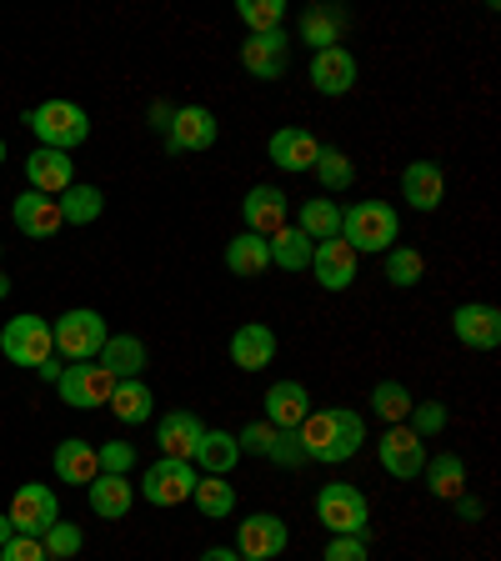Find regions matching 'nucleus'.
I'll use <instances>...</instances> for the list:
<instances>
[{
	"label": "nucleus",
	"mask_w": 501,
	"mask_h": 561,
	"mask_svg": "<svg viewBox=\"0 0 501 561\" xmlns=\"http://www.w3.org/2000/svg\"><path fill=\"white\" fill-rule=\"evenodd\" d=\"M382 271H386V280H391V286H401V291H407V286H417V280L426 276V261H421L417 245H391V251H386V261H382Z\"/></svg>",
	"instance_id": "38"
},
{
	"label": "nucleus",
	"mask_w": 501,
	"mask_h": 561,
	"mask_svg": "<svg viewBox=\"0 0 501 561\" xmlns=\"http://www.w3.org/2000/svg\"><path fill=\"white\" fill-rule=\"evenodd\" d=\"M316 522L327 526L331 537H366L372 502H366V491H356L351 481H327V486L316 491Z\"/></svg>",
	"instance_id": "4"
},
{
	"label": "nucleus",
	"mask_w": 501,
	"mask_h": 561,
	"mask_svg": "<svg viewBox=\"0 0 501 561\" xmlns=\"http://www.w3.org/2000/svg\"><path fill=\"white\" fill-rule=\"evenodd\" d=\"M201 561H241V557H236V547H206Z\"/></svg>",
	"instance_id": "48"
},
{
	"label": "nucleus",
	"mask_w": 501,
	"mask_h": 561,
	"mask_svg": "<svg viewBox=\"0 0 501 561\" xmlns=\"http://www.w3.org/2000/svg\"><path fill=\"white\" fill-rule=\"evenodd\" d=\"M452 336L467 351H497L501 346V311L491 301H467L452 311Z\"/></svg>",
	"instance_id": "13"
},
{
	"label": "nucleus",
	"mask_w": 501,
	"mask_h": 561,
	"mask_svg": "<svg viewBox=\"0 0 501 561\" xmlns=\"http://www.w3.org/2000/svg\"><path fill=\"white\" fill-rule=\"evenodd\" d=\"M105 336H111V327H105V316L91 311V306H76V311L50 321V341H56V351L66 362H95Z\"/></svg>",
	"instance_id": "5"
},
{
	"label": "nucleus",
	"mask_w": 501,
	"mask_h": 561,
	"mask_svg": "<svg viewBox=\"0 0 501 561\" xmlns=\"http://www.w3.org/2000/svg\"><path fill=\"white\" fill-rule=\"evenodd\" d=\"M95 461H101V471H111V477H130V467H136V446L130 442H105V446H95Z\"/></svg>",
	"instance_id": "43"
},
{
	"label": "nucleus",
	"mask_w": 501,
	"mask_h": 561,
	"mask_svg": "<svg viewBox=\"0 0 501 561\" xmlns=\"http://www.w3.org/2000/svg\"><path fill=\"white\" fill-rule=\"evenodd\" d=\"M356 266H362V256H356L341 236H337V241H316L311 271H316V280H321L327 291H346L351 280H356Z\"/></svg>",
	"instance_id": "18"
},
{
	"label": "nucleus",
	"mask_w": 501,
	"mask_h": 561,
	"mask_svg": "<svg viewBox=\"0 0 501 561\" xmlns=\"http://www.w3.org/2000/svg\"><path fill=\"white\" fill-rule=\"evenodd\" d=\"M231 362L241 371H261V366L276 362V331L261 327V321H246L231 331Z\"/></svg>",
	"instance_id": "23"
},
{
	"label": "nucleus",
	"mask_w": 501,
	"mask_h": 561,
	"mask_svg": "<svg viewBox=\"0 0 501 561\" xmlns=\"http://www.w3.org/2000/svg\"><path fill=\"white\" fill-rule=\"evenodd\" d=\"M25 181H31V191H41V196H60V191L76 186V161H70L66 151H31V161H25Z\"/></svg>",
	"instance_id": "19"
},
{
	"label": "nucleus",
	"mask_w": 501,
	"mask_h": 561,
	"mask_svg": "<svg viewBox=\"0 0 501 561\" xmlns=\"http://www.w3.org/2000/svg\"><path fill=\"white\" fill-rule=\"evenodd\" d=\"M11 526H15V537H46L50 526L60 522V502H56V491L41 486V481H25V486H15L11 496Z\"/></svg>",
	"instance_id": "7"
},
{
	"label": "nucleus",
	"mask_w": 501,
	"mask_h": 561,
	"mask_svg": "<svg viewBox=\"0 0 501 561\" xmlns=\"http://www.w3.org/2000/svg\"><path fill=\"white\" fill-rule=\"evenodd\" d=\"M0 161H5V140H0Z\"/></svg>",
	"instance_id": "52"
},
{
	"label": "nucleus",
	"mask_w": 501,
	"mask_h": 561,
	"mask_svg": "<svg viewBox=\"0 0 501 561\" xmlns=\"http://www.w3.org/2000/svg\"><path fill=\"white\" fill-rule=\"evenodd\" d=\"M241 216H246V231L271 241L281 226H292V206H286V191L276 186H251L241 201Z\"/></svg>",
	"instance_id": "15"
},
{
	"label": "nucleus",
	"mask_w": 501,
	"mask_h": 561,
	"mask_svg": "<svg viewBox=\"0 0 501 561\" xmlns=\"http://www.w3.org/2000/svg\"><path fill=\"white\" fill-rule=\"evenodd\" d=\"M311 85L321 95H346L356 85V56L346 46H327L311 56Z\"/></svg>",
	"instance_id": "20"
},
{
	"label": "nucleus",
	"mask_w": 501,
	"mask_h": 561,
	"mask_svg": "<svg viewBox=\"0 0 501 561\" xmlns=\"http://www.w3.org/2000/svg\"><path fill=\"white\" fill-rule=\"evenodd\" d=\"M11 537H15V526H11V516L0 512V547H5V541H11Z\"/></svg>",
	"instance_id": "50"
},
{
	"label": "nucleus",
	"mask_w": 501,
	"mask_h": 561,
	"mask_svg": "<svg viewBox=\"0 0 501 561\" xmlns=\"http://www.w3.org/2000/svg\"><path fill=\"white\" fill-rule=\"evenodd\" d=\"M366 442V421L362 411L351 407H331V411H311V416L296 426V446L301 456L321 461V467H337V461H351Z\"/></svg>",
	"instance_id": "1"
},
{
	"label": "nucleus",
	"mask_w": 501,
	"mask_h": 561,
	"mask_svg": "<svg viewBox=\"0 0 501 561\" xmlns=\"http://www.w3.org/2000/svg\"><path fill=\"white\" fill-rule=\"evenodd\" d=\"M316 156H321V140L301 126H281L276 136H271V161H276L281 171H311Z\"/></svg>",
	"instance_id": "25"
},
{
	"label": "nucleus",
	"mask_w": 501,
	"mask_h": 561,
	"mask_svg": "<svg viewBox=\"0 0 501 561\" xmlns=\"http://www.w3.org/2000/svg\"><path fill=\"white\" fill-rule=\"evenodd\" d=\"M56 477L70 481V486H91L101 477V461H95V446L81 442V436H70V442L56 446Z\"/></svg>",
	"instance_id": "29"
},
{
	"label": "nucleus",
	"mask_w": 501,
	"mask_h": 561,
	"mask_svg": "<svg viewBox=\"0 0 501 561\" xmlns=\"http://www.w3.org/2000/svg\"><path fill=\"white\" fill-rule=\"evenodd\" d=\"M196 481H201V471L191 467V461L161 456V461H151V471L140 477V496L151 506H181V502H191Z\"/></svg>",
	"instance_id": "8"
},
{
	"label": "nucleus",
	"mask_w": 501,
	"mask_h": 561,
	"mask_svg": "<svg viewBox=\"0 0 501 561\" xmlns=\"http://www.w3.org/2000/svg\"><path fill=\"white\" fill-rule=\"evenodd\" d=\"M372 411L386 421V426H401L411 416V391L401 381H376L372 386Z\"/></svg>",
	"instance_id": "39"
},
{
	"label": "nucleus",
	"mask_w": 501,
	"mask_h": 561,
	"mask_svg": "<svg viewBox=\"0 0 501 561\" xmlns=\"http://www.w3.org/2000/svg\"><path fill=\"white\" fill-rule=\"evenodd\" d=\"M401 196H407L411 210H436L446 196V175L436 161H411L407 175H401Z\"/></svg>",
	"instance_id": "24"
},
{
	"label": "nucleus",
	"mask_w": 501,
	"mask_h": 561,
	"mask_svg": "<svg viewBox=\"0 0 501 561\" xmlns=\"http://www.w3.org/2000/svg\"><path fill=\"white\" fill-rule=\"evenodd\" d=\"M35 371L46 376V381H60V371H66V366H60V362H41V366H35Z\"/></svg>",
	"instance_id": "49"
},
{
	"label": "nucleus",
	"mask_w": 501,
	"mask_h": 561,
	"mask_svg": "<svg viewBox=\"0 0 501 561\" xmlns=\"http://www.w3.org/2000/svg\"><path fill=\"white\" fill-rule=\"evenodd\" d=\"M421 481H426V491L432 496H442V502H456V496H467V461L456 451H436L426 467H421Z\"/></svg>",
	"instance_id": "28"
},
{
	"label": "nucleus",
	"mask_w": 501,
	"mask_h": 561,
	"mask_svg": "<svg viewBox=\"0 0 501 561\" xmlns=\"http://www.w3.org/2000/svg\"><path fill=\"white\" fill-rule=\"evenodd\" d=\"M397 236H401V221L386 201H356V206L341 210V241L356 256H386Z\"/></svg>",
	"instance_id": "2"
},
{
	"label": "nucleus",
	"mask_w": 501,
	"mask_h": 561,
	"mask_svg": "<svg viewBox=\"0 0 501 561\" xmlns=\"http://www.w3.org/2000/svg\"><path fill=\"white\" fill-rule=\"evenodd\" d=\"M456 516L462 522H481V502L477 496H456Z\"/></svg>",
	"instance_id": "46"
},
{
	"label": "nucleus",
	"mask_w": 501,
	"mask_h": 561,
	"mask_svg": "<svg viewBox=\"0 0 501 561\" xmlns=\"http://www.w3.org/2000/svg\"><path fill=\"white\" fill-rule=\"evenodd\" d=\"M25 126L35 130V140L46 151H66V156L91 136V116L76 101H41L35 111H25Z\"/></svg>",
	"instance_id": "3"
},
{
	"label": "nucleus",
	"mask_w": 501,
	"mask_h": 561,
	"mask_svg": "<svg viewBox=\"0 0 501 561\" xmlns=\"http://www.w3.org/2000/svg\"><path fill=\"white\" fill-rule=\"evenodd\" d=\"M266 245H271V266H281V271H306V266H311V251H316V245L306 241L296 226H281Z\"/></svg>",
	"instance_id": "36"
},
{
	"label": "nucleus",
	"mask_w": 501,
	"mask_h": 561,
	"mask_svg": "<svg viewBox=\"0 0 501 561\" xmlns=\"http://www.w3.org/2000/svg\"><path fill=\"white\" fill-rule=\"evenodd\" d=\"M236 461H241V446H236V436L231 432H210V426H206L196 456H191V467L206 471V477H231Z\"/></svg>",
	"instance_id": "30"
},
{
	"label": "nucleus",
	"mask_w": 501,
	"mask_h": 561,
	"mask_svg": "<svg viewBox=\"0 0 501 561\" xmlns=\"http://www.w3.org/2000/svg\"><path fill=\"white\" fill-rule=\"evenodd\" d=\"M5 296H11V276H5V271H0V301H5Z\"/></svg>",
	"instance_id": "51"
},
{
	"label": "nucleus",
	"mask_w": 501,
	"mask_h": 561,
	"mask_svg": "<svg viewBox=\"0 0 501 561\" xmlns=\"http://www.w3.org/2000/svg\"><path fill=\"white\" fill-rule=\"evenodd\" d=\"M241 66H246V76H257V81H281L286 66H292V35L286 31L246 35L241 41Z\"/></svg>",
	"instance_id": "12"
},
{
	"label": "nucleus",
	"mask_w": 501,
	"mask_h": 561,
	"mask_svg": "<svg viewBox=\"0 0 501 561\" xmlns=\"http://www.w3.org/2000/svg\"><path fill=\"white\" fill-rule=\"evenodd\" d=\"M60 221L66 226H91V221H101V210H105V196H101V186H86V181H76L70 191H60Z\"/></svg>",
	"instance_id": "34"
},
{
	"label": "nucleus",
	"mask_w": 501,
	"mask_h": 561,
	"mask_svg": "<svg viewBox=\"0 0 501 561\" xmlns=\"http://www.w3.org/2000/svg\"><path fill=\"white\" fill-rule=\"evenodd\" d=\"M86 496H91V512L101 516V522H121V516L136 506V486H130V477H111V471H101V477L86 486Z\"/></svg>",
	"instance_id": "26"
},
{
	"label": "nucleus",
	"mask_w": 501,
	"mask_h": 561,
	"mask_svg": "<svg viewBox=\"0 0 501 561\" xmlns=\"http://www.w3.org/2000/svg\"><path fill=\"white\" fill-rule=\"evenodd\" d=\"M41 547H46L50 561H70L76 551L86 547V537H81V526H76V522H56L46 537H41Z\"/></svg>",
	"instance_id": "41"
},
{
	"label": "nucleus",
	"mask_w": 501,
	"mask_h": 561,
	"mask_svg": "<svg viewBox=\"0 0 501 561\" xmlns=\"http://www.w3.org/2000/svg\"><path fill=\"white\" fill-rule=\"evenodd\" d=\"M236 15L251 25V35L281 31V21H286V0H241V5H236Z\"/></svg>",
	"instance_id": "40"
},
{
	"label": "nucleus",
	"mask_w": 501,
	"mask_h": 561,
	"mask_svg": "<svg viewBox=\"0 0 501 561\" xmlns=\"http://www.w3.org/2000/svg\"><path fill=\"white\" fill-rule=\"evenodd\" d=\"M226 266H231V276H241V280H257V276H266L271 271V245L261 241V236H236L231 245H226Z\"/></svg>",
	"instance_id": "33"
},
{
	"label": "nucleus",
	"mask_w": 501,
	"mask_h": 561,
	"mask_svg": "<svg viewBox=\"0 0 501 561\" xmlns=\"http://www.w3.org/2000/svg\"><path fill=\"white\" fill-rule=\"evenodd\" d=\"M261 401H266V421L276 432H296V426L311 416V391H306L301 381H276Z\"/></svg>",
	"instance_id": "21"
},
{
	"label": "nucleus",
	"mask_w": 501,
	"mask_h": 561,
	"mask_svg": "<svg viewBox=\"0 0 501 561\" xmlns=\"http://www.w3.org/2000/svg\"><path fill=\"white\" fill-rule=\"evenodd\" d=\"M346 25H351L346 5H311V11L296 21V35H301L311 50H327V46H341V41H346Z\"/></svg>",
	"instance_id": "22"
},
{
	"label": "nucleus",
	"mask_w": 501,
	"mask_h": 561,
	"mask_svg": "<svg viewBox=\"0 0 501 561\" xmlns=\"http://www.w3.org/2000/svg\"><path fill=\"white\" fill-rule=\"evenodd\" d=\"M11 221L21 236H31V241H46V236H56L60 226V201L56 196H41V191H21V196L11 201Z\"/></svg>",
	"instance_id": "16"
},
{
	"label": "nucleus",
	"mask_w": 501,
	"mask_h": 561,
	"mask_svg": "<svg viewBox=\"0 0 501 561\" xmlns=\"http://www.w3.org/2000/svg\"><path fill=\"white\" fill-rule=\"evenodd\" d=\"M0 561H50V557L41 547V537H11L0 547Z\"/></svg>",
	"instance_id": "45"
},
{
	"label": "nucleus",
	"mask_w": 501,
	"mask_h": 561,
	"mask_svg": "<svg viewBox=\"0 0 501 561\" xmlns=\"http://www.w3.org/2000/svg\"><path fill=\"white\" fill-rule=\"evenodd\" d=\"M95 362L116 376V381H136V376L146 371V362H151V356H146V341L126 331V336H105V346H101V356H95Z\"/></svg>",
	"instance_id": "27"
},
{
	"label": "nucleus",
	"mask_w": 501,
	"mask_h": 561,
	"mask_svg": "<svg viewBox=\"0 0 501 561\" xmlns=\"http://www.w3.org/2000/svg\"><path fill=\"white\" fill-rule=\"evenodd\" d=\"M171 116H175V105L151 101V126H156V130H166V126H171Z\"/></svg>",
	"instance_id": "47"
},
{
	"label": "nucleus",
	"mask_w": 501,
	"mask_h": 561,
	"mask_svg": "<svg viewBox=\"0 0 501 561\" xmlns=\"http://www.w3.org/2000/svg\"><path fill=\"white\" fill-rule=\"evenodd\" d=\"M241 561H246V557H241Z\"/></svg>",
	"instance_id": "53"
},
{
	"label": "nucleus",
	"mask_w": 501,
	"mask_h": 561,
	"mask_svg": "<svg viewBox=\"0 0 501 561\" xmlns=\"http://www.w3.org/2000/svg\"><path fill=\"white\" fill-rule=\"evenodd\" d=\"M216 146V116L206 105H175L171 126H166V151L186 156V151H210Z\"/></svg>",
	"instance_id": "14"
},
{
	"label": "nucleus",
	"mask_w": 501,
	"mask_h": 561,
	"mask_svg": "<svg viewBox=\"0 0 501 561\" xmlns=\"http://www.w3.org/2000/svg\"><path fill=\"white\" fill-rule=\"evenodd\" d=\"M292 547V531L276 512H251L246 522H236V557L246 561H276Z\"/></svg>",
	"instance_id": "9"
},
{
	"label": "nucleus",
	"mask_w": 501,
	"mask_h": 561,
	"mask_svg": "<svg viewBox=\"0 0 501 561\" xmlns=\"http://www.w3.org/2000/svg\"><path fill=\"white\" fill-rule=\"evenodd\" d=\"M60 401L76 411H95L111 401V391H116V376L105 371L101 362H70L66 371H60Z\"/></svg>",
	"instance_id": "10"
},
{
	"label": "nucleus",
	"mask_w": 501,
	"mask_h": 561,
	"mask_svg": "<svg viewBox=\"0 0 501 561\" xmlns=\"http://www.w3.org/2000/svg\"><path fill=\"white\" fill-rule=\"evenodd\" d=\"M296 231L306 236V241H337L341 236V206L327 196H316V201H301V210H296Z\"/></svg>",
	"instance_id": "31"
},
{
	"label": "nucleus",
	"mask_w": 501,
	"mask_h": 561,
	"mask_svg": "<svg viewBox=\"0 0 501 561\" xmlns=\"http://www.w3.org/2000/svg\"><path fill=\"white\" fill-rule=\"evenodd\" d=\"M321 561H372V551H366V537H331Z\"/></svg>",
	"instance_id": "44"
},
{
	"label": "nucleus",
	"mask_w": 501,
	"mask_h": 561,
	"mask_svg": "<svg viewBox=\"0 0 501 561\" xmlns=\"http://www.w3.org/2000/svg\"><path fill=\"white\" fill-rule=\"evenodd\" d=\"M316 181H321V191L327 196H337V191H346L351 181H356V165H351L346 151H337V146H321V156H316Z\"/></svg>",
	"instance_id": "37"
},
{
	"label": "nucleus",
	"mask_w": 501,
	"mask_h": 561,
	"mask_svg": "<svg viewBox=\"0 0 501 561\" xmlns=\"http://www.w3.org/2000/svg\"><path fill=\"white\" fill-rule=\"evenodd\" d=\"M191 502H196V512L206 522H226L236 512V486L226 477H201L196 491H191Z\"/></svg>",
	"instance_id": "35"
},
{
	"label": "nucleus",
	"mask_w": 501,
	"mask_h": 561,
	"mask_svg": "<svg viewBox=\"0 0 501 561\" xmlns=\"http://www.w3.org/2000/svg\"><path fill=\"white\" fill-rule=\"evenodd\" d=\"M0 356L11 366H41V362H50L56 356V341H50V321L46 316H35V311H25V316H11L5 327H0Z\"/></svg>",
	"instance_id": "6"
},
{
	"label": "nucleus",
	"mask_w": 501,
	"mask_h": 561,
	"mask_svg": "<svg viewBox=\"0 0 501 561\" xmlns=\"http://www.w3.org/2000/svg\"><path fill=\"white\" fill-rule=\"evenodd\" d=\"M446 421H452V411L442 407V401H411V416H407V426L426 442V436H436V432H446Z\"/></svg>",
	"instance_id": "42"
},
{
	"label": "nucleus",
	"mask_w": 501,
	"mask_h": 561,
	"mask_svg": "<svg viewBox=\"0 0 501 561\" xmlns=\"http://www.w3.org/2000/svg\"><path fill=\"white\" fill-rule=\"evenodd\" d=\"M201 436H206V421H201L196 411H166V416L156 421V446H161L166 456H175V461H191Z\"/></svg>",
	"instance_id": "17"
},
{
	"label": "nucleus",
	"mask_w": 501,
	"mask_h": 561,
	"mask_svg": "<svg viewBox=\"0 0 501 561\" xmlns=\"http://www.w3.org/2000/svg\"><path fill=\"white\" fill-rule=\"evenodd\" d=\"M111 416L121 421V426H140V421H151V407H156V397H151V386L140 381H116V391H111Z\"/></svg>",
	"instance_id": "32"
},
{
	"label": "nucleus",
	"mask_w": 501,
	"mask_h": 561,
	"mask_svg": "<svg viewBox=\"0 0 501 561\" xmlns=\"http://www.w3.org/2000/svg\"><path fill=\"white\" fill-rule=\"evenodd\" d=\"M376 461L397 481H417L421 467H426V442L411 432L407 421H401V426H386L382 442H376Z\"/></svg>",
	"instance_id": "11"
}]
</instances>
